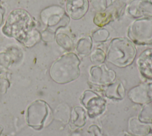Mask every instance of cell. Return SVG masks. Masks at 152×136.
I'll use <instances>...</instances> for the list:
<instances>
[{"mask_svg":"<svg viewBox=\"0 0 152 136\" xmlns=\"http://www.w3.org/2000/svg\"><path fill=\"white\" fill-rule=\"evenodd\" d=\"M80 100L86 109L90 118H95L101 115L105 110L106 100L91 90L84 91Z\"/></svg>","mask_w":152,"mask_h":136,"instance_id":"obj_5","label":"cell"},{"mask_svg":"<svg viewBox=\"0 0 152 136\" xmlns=\"http://www.w3.org/2000/svg\"><path fill=\"white\" fill-rule=\"evenodd\" d=\"M115 13L114 11L112 12L109 11L97 13L94 18V22L97 26H103L114 19L115 17Z\"/></svg>","mask_w":152,"mask_h":136,"instance_id":"obj_14","label":"cell"},{"mask_svg":"<svg viewBox=\"0 0 152 136\" xmlns=\"http://www.w3.org/2000/svg\"><path fill=\"white\" fill-rule=\"evenodd\" d=\"M136 54L137 49L131 40L126 38H116L108 46L106 60L118 67H125L133 63Z\"/></svg>","mask_w":152,"mask_h":136,"instance_id":"obj_2","label":"cell"},{"mask_svg":"<svg viewBox=\"0 0 152 136\" xmlns=\"http://www.w3.org/2000/svg\"><path fill=\"white\" fill-rule=\"evenodd\" d=\"M80 60L72 52L66 53L57 59L51 66L50 76L53 81L64 84L76 80L80 75Z\"/></svg>","mask_w":152,"mask_h":136,"instance_id":"obj_1","label":"cell"},{"mask_svg":"<svg viewBox=\"0 0 152 136\" xmlns=\"http://www.w3.org/2000/svg\"><path fill=\"white\" fill-rule=\"evenodd\" d=\"M129 129L136 134H145L150 129L148 123H144L139 120L138 118H132L130 119L129 122Z\"/></svg>","mask_w":152,"mask_h":136,"instance_id":"obj_12","label":"cell"},{"mask_svg":"<svg viewBox=\"0 0 152 136\" xmlns=\"http://www.w3.org/2000/svg\"><path fill=\"white\" fill-rule=\"evenodd\" d=\"M52 119V110L50 106L41 100L32 102L28 107L26 114V120L28 125L36 129H40L48 122H50Z\"/></svg>","mask_w":152,"mask_h":136,"instance_id":"obj_3","label":"cell"},{"mask_svg":"<svg viewBox=\"0 0 152 136\" xmlns=\"http://www.w3.org/2000/svg\"><path fill=\"white\" fill-rule=\"evenodd\" d=\"M116 73L108 68L104 63L91 67L90 69V81L96 85L103 86L115 81Z\"/></svg>","mask_w":152,"mask_h":136,"instance_id":"obj_6","label":"cell"},{"mask_svg":"<svg viewBox=\"0 0 152 136\" xmlns=\"http://www.w3.org/2000/svg\"><path fill=\"white\" fill-rule=\"evenodd\" d=\"M137 65L141 76L152 82V48L144 50L137 59Z\"/></svg>","mask_w":152,"mask_h":136,"instance_id":"obj_8","label":"cell"},{"mask_svg":"<svg viewBox=\"0 0 152 136\" xmlns=\"http://www.w3.org/2000/svg\"><path fill=\"white\" fill-rule=\"evenodd\" d=\"M128 36L136 44H152V19L143 18L135 20L128 28Z\"/></svg>","mask_w":152,"mask_h":136,"instance_id":"obj_4","label":"cell"},{"mask_svg":"<svg viewBox=\"0 0 152 136\" xmlns=\"http://www.w3.org/2000/svg\"><path fill=\"white\" fill-rule=\"evenodd\" d=\"M76 117L73 118L72 121L74 125L78 127H81L86 123V116L84 109L81 107H75L73 110Z\"/></svg>","mask_w":152,"mask_h":136,"instance_id":"obj_16","label":"cell"},{"mask_svg":"<svg viewBox=\"0 0 152 136\" xmlns=\"http://www.w3.org/2000/svg\"><path fill=\"white\" fill-rule=\"evenodd\" d=\"M88 8L87 0H68L66 5L68 13L75 20L81 18L87 13Z\"/></svg>","mask_w":152,"mask_h":136,"instance_id":"obj_9","label":"cell"},{"mask_svg":"<svg viewBox=\"0 0 152 136\" xmlns=\"http://www.w3.org/2000/svg\"><path fill=\"white\" fill-rule=\"evenodd\" d=\"M109 36V32L104 29H99L92 33V40L96 42H103L107 40Z\"/></svg>","mask_w":152,"mask_h":136,"instance_id":"obj_18","label":"cell"},{"mask_svg":"<svg viewBox=\"0 0 152 136\" xmlns=\"http://www.w3.org/2000/svg\"><path fill=\"white\" fill-rule=\"evenodd\" d=\"M56 41L59 45L68 51H71L74 48L73 40L65 33H59L56 36Z\"/></svg>","mask_w":152,"mask_h":136,"instance_id":"obj_15","label":"cell"},{"mask_svg":"<svg viewBox=\"0 0 152 136\" xmlns=\"http://www.w3.org/2000/svg\"><path fill=\"white\" fill-rule=\"evenodd\" d=\"M128 97L134 103L145 104L152 100V83H142L132 87L128 92Z\"/></svg>","mask_w":152,"mask_h":136,"instance_id":"obj_7","label":"cell"},{"mask_svg":"<svg viewBox=\"0 0 152 136\" xmlns=\"http://www.w3.org/2000/svg\"><path fill=\"white\" fill-rule=\"evenodd\" d=\"M103 94L109 99L122 100L125 95V89L122 83L119 81H114L108 85H103Z\"/></svg>","mask_w":152,"mask_h":136,"instance_id":"obj_10","label":"cell"},{"mask_svg":"<svg viewBox=\"0 0 152 136\" xmlns=\"http://www.w3.org/2000/svg\"><path fill=\"white\" fill-rule=\"evenodd\" d=\"M138 119L142 122L152 123V100L144 104L140 111Z\"/></svg>","mask_w":152,"mask_h":136,"instance_id":"obj_13","label":"cell"},{"mask_svg":"<svg viewBox=\"0 0 152 136\" xmlns=\"http://www.w3.org/2000/svg\"><path fill=\"white\" fill-rule=\"evenodd\" d=\"M90 60L91 61L97 64H100L104 63L106 59V55L105 52L100 48L94 49L90 54Z\"/></svg>","mask_w":152,"mask_h":136,"instance_id":"obj_17","label":"cell"},{"mask_svg":"<svg viewBox=\"0 0 152 136\" xmlns=\"http://www.w3.org/2000/svg\"><path fill=\"white\" fill-rule=\"evenodd\" d=\"M93 40L90 36H86L81 38L77 44L76 50L77 52L83 56L88 55L92 48Z\"/></svg>","mask_w":152,"mask_h":136,"instance_id":"obj_11","label":"cell"}]
</instances>
